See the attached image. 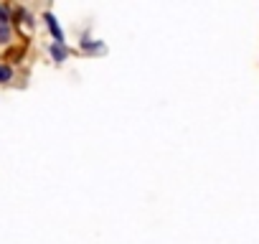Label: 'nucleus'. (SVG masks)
<instances>
[{"mask_svg":"<svg viewBox=\"0 0 259 244\" xmlns=\"http://www.w3.org/2000/svg\"><path fill=\"white\" fill-rule=\"evenodd\" d=\"M51 56L61 64V61H66V49H64L61 44H54V46H51Z\"/></svg>","mask_w":259,"mask_h":244,"instance_id":"nucleus-2","label":"nucleus"},{"mask_svg":"<svg viewBox=\"0 0 259 244\" xmlns=\"http://www.w3.org/2000/svg\"><path fill=\"white\" fill-rule=\"evenodd\" d=\"M11 21V16H8V11L3 8V6H0V23H8Z\"/></svg>","mask_w":259,"mask_h":244,"instance_id":"nucleus-5","label":"nucleus"},{"mask_svg":"<svg viewBox=\"0 0 259 244\" xmlns=\"http://www.w3.org/2000/svg\"><path fill=\"white\" fill-rule=\"evenodd\" d=\"M11 79H13V69L6 66V64H0V84H6V82H11Z\"/></svg>","mask_w":259,"mask_h":244,"instance_id":"nucleus-3","label":"nucleus"},{"mask_svg":"<svg viewBox=\"0 0 259 244\" xmlns=\"http://www.w3.org/2000/svg\"><path fill=\"white\" fill-rule=\"evenodd\" d=\"M11 41V28L8 23H0V44H8Z\"/></svg>","mask_w":259,"mask_h":244,"instance_id":"nucleus-4","label":"nucleus"},{"mask_svg":"<svg viewBox=\"0 0 259 244\" xmlns=\"http://www.w3.org/2000/svg\"><path fill=\"white\" fill-rule=\"evenodd\" d=\"M46 23H49V28H51V33H54L56 44H61V46H64V33H61V28H59V23H56V18H54L51 13H46Z\"/></svg>","mask_w":259,"mask_h":244,"instance_id":"nucleus-1","label":"nucleus"}]
</instances>
